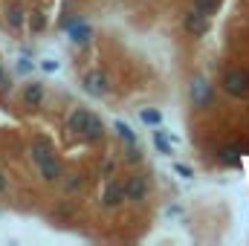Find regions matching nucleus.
I'll list each match as a JSON object with an SVG mask.
<instances>
[{
  "label": "nucleus",
  "instance_id": "nucleus-1",
  "mask_svg": "<svg viewBox=\"0 0 249 246\" xmlns=\"http://www.w3.org/2000/svg\"><path fill=\"white\" fill-rule=\"evenodd\" d=\"M220 87H223L232 99H247L249 96V70H244V67H229V70H223Z\"/></svg>",
  "mask_w": 249,
  "mask_h": 246
},
{
  "label": "nucleus",
  "instance_id": "nucleus-2",
  "mask_svg": "<svg viewBox=\"0 0 249 246\" xmlns=\"http://www.w3.org/2000/svg\"><path fill=\"white\" fill-rule=\"evenodd\" d=\"M81 87H84V93H90V96H96V99L107 96V93H110V75H107V70H102V67L87 70V72L81 75Z\"/></svg>",
  "mask_w": 249,
  "mask_h": 246
},
{
  "label": "nucleus",
  "instance_id": "nucleus-3",
  "mask_svg": "<svg viewBox=\"0 0 249 246\" xmlns=\"http://www.w3.org/2000/svg\"><path fill=\"white\" fill-rule=\"evenodd\" d=\"M188 93H191V102L197 105V107H212V102H214V90H212V81L209 78H203V75H194L191 78V84H188Z\"/></svg>",
  "mask_w": 249,
  "mask_h": 246
},
{
  "label": "nucleus",
  "instance_id": "nucleus-4",
  "mask_svg": "<svg viewBox=\"0 0 249 246\" xmlns=\"http://www.w3.org/2000/svg\"><path fill=\"white\" fill-rule=\"evenodd\" d=\"M148 194H151V183H148L145 174H130L124 180V200L142 203V200H148Z\"/></svg>",
  "mask_w": 249,
  "mask_h": 246
},
{
  "label": "nucleus",
  "instance_id": "nucleus-5",
  "mask_svg": "<svg viewBox=\"0 0 249 246\" xmlns=\"http://www.w3.org/2000/svg\"><path fill=\"white\" fill-rule=\"evenodd\" d=\"M209 26H212L209 15H203V12H197V9H188L186 15H183V29H186L188 35H194V38H206Z\"/></svg>",
  "mask_w": 249,
  "mask_h": 246
},
{
  "label": "nucleus",
  "instance_id": "nucleus-6",
  "mask_svg": "<svg viewBox=\"0 0 249 246\" xmlns=\"http://www.w3.org/2000/svg\"><path fill=\"white\" fill-rule=\"evenodd\" d=\"M124 203V183L122 180H107L105 191H102V206L105 209H119Z\"/></svg>",
  "mask_w": 249,
  "mask_h": 246
},
{
  "label": "nucleus",
  "instance_id": "nucleus-7",
  "mask_svg": "<svg viewBox=\"0 0 249 246\" xmlns=\"http://www.w3.org/2000/svg\"><path fill=\"white\" fill-rule=\"evenodd\" d=\"M87 119H90V110L87 107H72V113L67 116V130L72 136H81L84 127H87Z\"/></svg>",
  "mask_w": 249,
  "mask_h": 246
},
{
  "label": "nucleus",
  "instance_id": "nucleus-8",
  "mask_svg": "<svg viewBox=\"0 0 249 246\" xmlns=\"http://www.w3.org/2000/svg\"><path fill=\"white\" fill-rule=\"evenodd\" d=\"M20 99H23L26 107H38V105L44 102V84H41V81H29V84H23Z\"/></svg>",
  "mask_w": 249,
  "mask_h": 246
},
{
  "label": "nucleus",
  "instance_id": "nucleus-9",
  "mask_svg": "<svg viewBox=\"0 0 249 246\" xmlns=\"http://www.w3.org/2000/svg\"><path fill=\"white\" fill-rule=\"evenodd\" d=\"M38 171H41V180H47V183H55L64 177V168L55 157H47L44 162H38Z\"/></svg>",
  "mask_w": 249,
  "mask_h": 246
},
{
  "label": "nucleus",
  "instance_id": "nucleus-10",
  "mask_svg": "<svg viewBox=\"0 0 249 246\" xmlns=\"http://www.w3.org/2000/svg\"><path fill=\"white\" fill-rule=\"evenodd\" d=\"M23 23H26V12H23V6L18 0H12L6 6V26L9 29H23Z\"/></svg>",
  "mask_w": 249,
  "mask_h": 246
},
{
  "label": "nucleus",
  "instance_id": "nucleus-11",
  "mask_svg": "<svg viewBox=\"0 0 249 246\" xmlns=\"http://www.w3.org/2000/svg\"><path fill=\"white\" fill-rule=\"evenodd\" d=\"M29 157H32V162L38 165V162H44L47 157H53V145H50L44 136H35V142H32V148H29Z\"/></svg>",
  "mask_w": 249,
  "mask_h": 246
},
{
  "label": "nucleus",
  "instance_id": "nucleus-12",
  "mask_svg": "<svg viewBox=\"0 0 249 246\" xmlns=\"http://www.w3.org/2000/svg\"><path fill=\"white\" fill-rule=\"evenodd\" d=\"M87 142H102V136H105V122L96 116V113H90V119H87V127H84V133H81Z\"/></svg>",
  "mask_w": 249,
  "mask_h": 246
},
{
  "label": "nucleus",
  "instance_id": "nucleus-13",
  "mask_svg": "<svg viewBox=\"0 0 249 246\" xmlns=\"http://www.w3.org/2000/svg\"><path fill=\"white\" fill-rule=\"evenodd\" d=\"M217 154H220V162H223V165L238 168V165H241V157H244V148H241V145H223Z\"/></svg>",
  "mask_w": 249,
  "mask_h": 246
},
{
  "label": "nucleus",
  "instance_id": "nucleus-14",
  "mask_svg": "<svg viewBox=\"0 0 249 246\" xmlns=\"http://www.w3.org/2000/svg\"><path fill=\"white\" fill-rule=\"evenodd\" d=\"M67 32H70V41H72V44H87V41H90V35H93V29H90L81 18H78Z\"/></svg>",
  "mask_w": 249,
  "mask_h": 246
},
{
  "label": "nucleus",
  "instance_id": "nucleus-15",
  "mask_svg": "<svg viewBox=\"0 0 249 246\" xmlns=\"http://www.w3.org/2000/svg\"><path fill=\"white\" fill-rule=\"evenodd\" d=\"M154 145H157V151L162 154V157H171V139L165 136V130H154Z\"/></svg>",
  "mask_w": 249,
  "mask_h": 246
},
{
  "label": "nucleus",
  "instance_id": "nucleus-16",
  "mask_svg": "<svg viewBox=\"0 0 249 246\" xmlns=\"http://www.w3.org/2000/svg\"><path fill=\"white\" fill-rule=\"evenodd\" d=\"M139 119L145 124H151V127H162V113H160L157 107H145V110L139 113Z\"/></svg>",
  "mask_w": 249,
  "mask_h": 246
},
{
  "label": "nucleus",
  "instance_id": "nucleus-17",
  "mask_svg": "<svg viewBox=\"0 0 249 246\" xmlns=\"http://www.w3.org/2000/svg\"><path fill=\"white\" fill-rule=\"evenodd\" d=\"M220 3L223 0H194V6L191 9H197V12H203V15H217V9H220Z\"/></svg>",
  "mask_w": 249,
  "mask_h": 246
},
{
  "label": "nucleus",
  "instance_id": "nucleus-18",
  "mask_svg": "<svg viewBox=\"0 0 249 246\" xmlns=\"http://www.w3.org/2000/svg\"><path fill=\"white\" fill-rule=\"evenodd\" d=\"M64 188H67V194L81 191V188H84V177H81V174H67V177H64Z\"/></svg>",
  "mask_w": 249,
  "mask_h": 246
},
{
  "label": "nucleus",
  "instance_id": "nucleus-19",
  "mask_svg": "<svg viewBox=\"0 0 249 246\" xmlns=\"http://www.w3.org/2000/svg\"><path fill=\"white\" fill-rule=\"evenodd\" d=\"M124 162H130V165H133V162H136V165L142 162V148H139L136 142H127V151H124Z\"/></svg>",
  "mask_w": 249,
  "mask_h": 246
},
{
  "label": "nucleus",
  "instance_id": "nucleus-20",
  "mask_svg": "<svg viewBox=\"0 0 249 246\" xmlns=\"http://www.w3.org/2000/svg\"><path fill=\"white\" fill-rule=\"evenodd\" d=\"M29 29H32V32H44V29H47V18H44L41 12H32V15H29Z\"/></svg>",
  "mask_w": 249,
  "mask_h": 246
},
{
  "label": "nucleus",
  "instance_id": "nucleus-21",
  "mask_svg": "<svg viewBox=\"0 0 249 246\" xmlns=\"http://www.w3.org/2000/svg\"><path fill=\"white\" fill-rule=\"evenodd\" d=\"M113 127H116V133L122 136L124 142H136V133H133V130H130L124 122H113Z\"/></svg>",
  "mask_w": 249,
  "mask_h": 246
},
{
  "label": "nucleus",
  "instance_id": "nucleus-22",
  "mask_svg": "<svg viewBox=\"0 0 249 246\" xmlns=\"http://www.w3.org/2000/svg\"><path fill=\"white\" fill-rule=\"evenodd\" d=\"M99 171H102V177H107V180H110V177L116 174V159H105Z\"/></svg>",
  "mask_w": 249,
  "mask_h": 246
},
{
  "label": "nucleus",
  "instance_id": "nucleus-23",
  "mask_svg": "<svg viewBox=\"0 0 249 246\" xmlns=\"http://www.w3.org/2000/svg\"><path fill=\"white\" fill-rule=\"evenodd\" d=\"M174 174H177V177H183V180H191V177H194V171H191L188 165H183V162H177V165H174Z\"/></svg>",
  "mask_w": 249,
  "mask_h": 246
},
{
  "label": "nucleus",
  "instance_id": "nucleus-24",
  "mask_svg": "<svg viewBox=\"0 0 249 246\" xmlns=\"http://www.w3.org/2000/svg\"><path fill=\"white\" fill-rule=\"evenodd\" d=\"M0 90H9V72L0 70Z\"/></svg>",
  "mask_w": 249,
  "mask_h": 246
},
{
  "label": "nucleus",
  "instance_id": "nucleus-25",
  "mask_svg": "<svg viewBox=\"0 0 249 246\" xmlns=\"http://www.w3.org/2000/svg\"><path fill=\"white\" fill-rule=\"evenodd\" d=\"M41 67H44L47 72H55V70H58V61H44Z\"/></svg>",
  "mask_w": 249,
  "mask_h": 246
},
{
  "label": "nucleus",
  "instance_id": "nucleus-26",
  "mask_svg": "<svg viewBox=\"0 0 249 246\" xmlns=\"http://www.w3.org/2000/svg\"><path fill=\"white\" fill-rule=\"evenodd\" d=\"M29 70H32V64H29V61H20V64H18V72H29Z\"/></svg>",
  "mask_w": 249,
  "mask_h": 246
},
{
  "label": "nucleus",
  "instance_id": "nucleus-27",
  "mask_svg": "<svg viewBox=\"0 0 249 246\" xmlns=\"http://www.w3.org/2000/svg\"><path fill=\"white\" fill-rule=\"evenodd\" d=\"M58 214H61V217H64V214L70 217V214H72V206H58Z\"/></svg>",
  "mask_w": 249,
  "mask_h": 246
},
{
  "label": "nucleus",
  "instance_id": "nucleus-28",
  "mask_svg": "<svg viewBox=\"0 0 249 246\" xmlns=\"http://www.w3.org/2000/svg\"><path fill=\"white\" fill-rule=\"evenodd\" d=\"M3 188H6V180H3V174H0V191H3Z\"/></svg>",
  "mask_w": 249,
  "mask_h": 246
}]
</instances>
